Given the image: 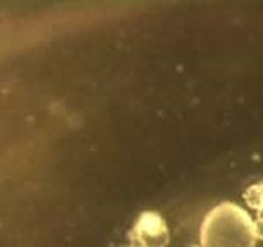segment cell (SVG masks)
<instances>
[{
	"mask_svg": "<svg viewBox=\"0 0 263 247\" xmlns=\"http://www.w3.org/2000/svg\"><path fill=\"white\" fill-rule=\"evenodd\" d=\"M255 223V235L256 240H263V213H258V216L253 220Z\"/></svg>",
	"mask_w": 263,
	"mask_h": 247,
	"instance_id": "277c9868",
	"label": "cell"
},
{
	"mask_svg": "<svg viewBox=\"0 0 263 247\" xmlns=\"http://www.w3.org/2000/svg\"><path fill=\"white\" fill-rule=\"evenodd\" d=\"M200 240L201 247H255V223L236 202H220L203 220Z\"/></svg>",
	"mask_w": 263,
	"mask_h": 247,
	"instance_id": "6da1fadb",
	"label": "cell"
},
{
	"mask_svg": "<svg viewBox=\"0 0 263 247\" xmlns=\"http://www.w3.org/2000/svg\"><path fill=\"white\" fill-rule=\"evenodd\" d=\"M124 247H133V245H124Z\"/></svg>",
	"mask_w": 263,
	"mask_h": 247,
	"instance_id": "5b68a950",
	"label": "cell"
},
{
	"mask_svg": "<svg viewBox=\"0 0 263 247\" xmlns=\"http://www.w3.org/2000/svg\"><path fill=\"white\" fill-rule=\"evenodd\" d=\"M133 247H165L171 239L168 227L157 211H143L129 232Z\"/></svg>",
	"mask_w": 263,
	"mask_h": 247,
	"instance_id": "7a4b0ae2",
	"label": "cell"
},
{
	"mask_svg": "<svg viewBox=\"0 0 263 247\" xmlns=\"http://www.w3.org/2000/svg\"><path fill=\"white\" fill-rule=\"evenodd\" d=\"M193 247H200V245H193Z\"/></svg>",
	"mask_w": 263,
	"mask_h": 247,
	"instance_id": "8992f818",
	"label": "cell"
},
{
	"mask_svg": "<svg viewBox=\"0 0 263 247\" xmlns=\"http://www.w3.org/2000/svg\"><path fill=\"white\" fill-rule=\"evenodd\" d=\"M245 201L251 210L263 213V182L248 187L245 192Z\"/></svg>",
	"mask_w": 263,
	"mask_h": 247,
	"instance_id": "3957f363",
	"label": "cell"
}]
</instances>
